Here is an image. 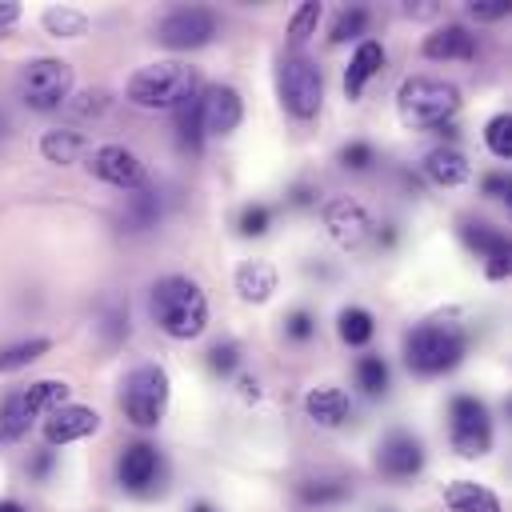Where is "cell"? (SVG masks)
Segmentation results:
<instances>
[{
  "instance_id": "cell-1",
  "label": "cell",
  "mask_w": 512,
  "mask_h": 512,
  "mask_svg": "<svg viewBox=\"0 0 512 512\" xmlns=\"http://www.w3.org/2000/svg\"><path fill=\"white\" fill-rule=\"evenodd\" d=\"M148 312L156 328L172 340H196L208 328V300L196 280L188 276H164L148 292Z\"/></svg>"
},
{
  "instance_id": "cell-2",
  "label": "cell",
  "mask_w": 512,
  "mask_h": 512,
  "mask_svg": "<svg viewBox=\"0 0 512 512\" xmlns=\"http://www.w3.org/2000/svg\"><path fill=\"white\" fill-rule=\"evenodd\" d=\"M200 92V68L184 60H156L128 76L124 96L136 108H180L188 96Z\"/></svg>"
},
{
  "instance_id": "cell-3",
  "label": "cell",
  "mask_w": 512,
  "mask_h": 512,
  "mask_svg": "<svg viewBox=\"0 0 512 512\" xmlns=\"http://www.w3.org/2000/svg\"><path fill=\"white\" fill-rule=\"evenodd\" d=\"M396 108L408 128H440L460 108V88L436 76H408L396 88Z\"/></svg>"
},
{
  "instance_id": "cell-4",
  "label": "cell",
  "mask_w": 512,
  "mask_h": 512,
  "mask_svg": "<svg viewBox=\"0 0 512 512\" xmlns=\"http://www.w3.org/2000/svg\"><path fill=\"white\" fill-rule=\"evenodd\" d=\"M468 336L456 324H416L404 336V364L420 376H440L460 364Z\"/></svg>"
},
{
  "instance_id": "cell-5",
  "label": "cell",
  "mask_w": 512,
  "mask_h": 512,
  "mask_svg": "<svg viewBox=\"0 0 512 512\" xmlns=\"http://www.w3.org/2000/svg\"><path fill=\"white\" fill-rule=\"evenodd\" d=\"M276 92L280 104L296 116V120H312L324 104V72L316 60H308L304 52H288L276 64Z\"/></svg>"
},
{
  "instance_id": "cell-6",
  "label": "cell",
  "mask_w": 512,
  "mask_h": 512,
  "mask_svg": "<svg viewBox=\"0 0 512 512\" xmlns=\"http://www.w3.org/2000/svg\"><path fill=\"white\" fill-rule=\"evenodd\" d=\"M64 400H68V384L64 380H36V384H24V388L8 392L4 404H0V436L24 440L28 428H32V420L40 412L60 408Z\"/></svg>"
},
{
  "instance_id": "cell-7",
  "label": "cell",
  "mask_w": 512,
  "mask_h": 512,
  "mask_svg": "<svg viewBox=\"0 0 512 512\" xmlns=\"http://www.w3.org/2000/svg\"><path fill=\"white\" fill-rule=\"evenodd\" d=\"M120 408L136 428H156L168 408V372L160 364H140L120 384Z\"/></svg>"
},
{
  "instance_id": "cell-8",
  "label": "cell",
  "mask_w": 512,
  "mask_h": 512,
  "mask_svg": "<svg viewBox=\"0 0 512 512\" xmlns=\"http://www.w3.org/2000/svg\"><path fill=\"white\" fill-rule=\"evenodd\" d=\"M20 100L36 112H52L60 104H68L72 96V64L68 60H56V56H40V60H28L20 68Z\"/></svg>"
},
{
  "instance_id": "cell-9",
  "label": "cell",
  "mask_w": 512,
  "mask_h": 512,
  "mask_svg": "<svg viewBox=\"0 0 512 512\" xmlns=\"http://www.w3.org/2000/svg\"><path fill=\"white\" fill-rule=\"evenodd\" d=\"M448 440H452V452H460L464 460L484 456L492 448V416H488L484 400L452 396V404H448Z\"/></svg>"
},
{
  "instance_id": "cell-10",
  "label": "cell",
  "mask_w": 512,
  "mask_h": 512,
  "mask_svg": "<svg viewBox=\"0 0 512 512\" xmlns=\"http://www.w3.org/2000/svg\"><path fill=\"white\" fill-rule=\"evenodd\" d=\"M220 28V16L212 8H200V4H188V8H176L168 12L160 24H156V40L172 52H188V48H200L216 36Z\"/></svg>"
},
{
  "instance_id": "cell-11",
  "label": "cell",
  "mask_w": 512,
  "mask_h": 512,
  "mask_svg": "<svg viewBox=\"0 0 512 512\" xmlns=\"http://www.w3.org/2000/svg\"><path fill=\"white\" fill-rule=\"evenodd\" d=\"M88 172L100 176V180L112 184V188H124V192H140V188L148 184L144 160H140L132 148H124V144H100V148L88 156Z\"/></svg>"
},
{
  "instance_id": "cell-12",
  "label": "cell",
  "mask_w": 512,
  "mask_h": 512,
  "mask_svg": "<svg viewBox=\"0 0 512 512\" xmlns=\"http://www.w3.org/2000/svg\"><path fill=\"white\" fill-rule=\"evenodd\" d=\"M244 120V100L232 84H212V88H200V124H204V136H228L236 132Z\"/></svg>"
},
{
  "instance_id": "cell-13",
  "label": "cell",
  "mask_w": 512,
  "mask_h": 512,
  "mask_svg": "<svg viewBox=\"0 0 512 512\" xmlns=\"http://www.w3.org/2000/svg\"><path fill=\"white\" fill-rule=\"evenodd\" d=\"M324 228H328V236L340 244V248H356V244H364L368 236H372V216H368V208L360 204V200H352V196H340V200H332L328 208H324Z\"/></svg>"
},
{
  "instance_id": "cell-14",
  "label": "cell",
  "mask_w": 512,
  "mask_h": 512,
  "mask_svg": "<svg viewBox=\"0 0 512 512\" xmlns=\"http://www.w3.org/2000/svg\"><path fill=\"white\" fill-rule=\"evenodd\" d=\"M376 468L388 480H412L424 468V444L412 432H388L376 448Z\"/></svg>"
},
{
  "instance_id": "cell-15",
  "label": "cell",
  "mask_w": 512,
  "mask_h": 512,
  "mask_svg": "<svg viewBox=\"0 0 512 512\" xmlns=\"http://www.w3.org/2000/svg\"><path fill=\"white\" fill-rule=\"evenodd\" d=\"M156 472H160V452L148 440H136L116 456V480L128 492H148L156 484Z\"/></svg>"
},
{
  "instance_id": "cell-16",
  "label": "cell",
  "mask_w": 512,
  "mask_h": 512,
  "mask_svg": "<svg viewBox=\"0 0 512 512\" xmlns=\"http://www.w3.org/2000/svg\"><path fill=\"white\" fill-rule=\"evenodd\" d=\"M100 428V412L88 408V404H60L48 412L44 420V440L48 444H72V440H84Z\"/></svg>"
},
{
  "instance_id": "cell-17",
  "label": "cell",
  "mask_w": 512,
  "mask_h": 512,
  "mask_svg": "<svg viewBox=\"0 0 512 512\" xmlns=\"http://www.w3.org/2000/svg\"><path fill=\"white\" fill-rule=\"evenodd\" d=\"M460 236H464L468 248H476V252L488 260L484 272H488L492 280H504V276H508V236H504L500 228H492V224H484V220H464V224H460Z\"/></svg>"
},
{
  "instance_id": "cell-18",
  "label": "cell",
  "mask_w": 512,
  "mask_h": 512,
  "mask_svg": "<svg viewBox=\"0 0 512 512\" xmlns=\"http://www.w3.org/2000/svg\"><path fill=\"white\" fill-rule=\"evenodd\" d=\"M384 60H388V52H384L380 40H360L356 44V52H352V60L344 68V92H348V100H360L364 84L384 68Z\"/></svg>"
},
{
  "instance_id": "cell-19",
  "label": "cell",
  "mask_w": 512,
  "mask_h": 512,
  "mask_svg": "<svg viewBox=\"0 0 512 512\" xmlns=\"http://www.w3.org/2000/svg\"><path fill=\"white\" fill-rule=\"evenodd\" d=\"M424 56L428 60H472L476 56V36L464 24H444L432 36H424Z\"/></svg>"
},
{
  "instance_id": "cell-20",
  "label": "cell",
  "mask_w": 512,
  "mask_h": 512,
  "mask_svg": "<svg viewBox=\"0 0 512 512\" xmlns=\"http://www.w3.org/2000/svg\"><path fill=\"white\" fill-rule=\"evenodd\" d=\"M304 412H308L316 424H324V428H340V424L352 416V404H348V396H344L340 388L320 384V388H312V392L304 396Z\"/></svg>"
},
{
  "instance_id": "cell-21",
  "label": "cell",
  "mask_w": 512,
  "mask_h": 512,
  "mask_svg": "<svg viewBox=\"0 0 512 512\" xmlns=\"http://www.w3.org/2000/svg\"><path fill=\"white\" fill-rule=\"evenodd\" d=\"M444 504L452 512H500V500L492 488L476 484V480H452L444 484Z\"/></svg>"
},
{
  "instance_id": "cell-22",
  "label": "cell",
  "mask_w": 512,
  "mask_h": 512,
  "mask_svg": "<svg viewBox=\"0 0 512 512\" xmlns=\"http://www.w3.org/2000/svg\"><path fill=\"white\" fill-rule=\"evenodd\" d=\"M236 292L252 304H264L276 292V268L268 260H244L236 268Z\"/></svg>"
},
{
  "instance_id": "cell-23",
  "label": "cell",
  "mask_w": 512,
  "mask_h": 512,
  "mask_svg": "<svg viewBox=\"0 0 512 512\" xmlns=\"http://www.w3.org/2000/svg\"><path fill=\"white\" fill-rule=\"evenodd\" d=\"M424 172L440 184V188H456V184H464L468 180V160L456 152V148H432L428 156H424Z\"/></svg>"
},
{
  "instance_id": "cell-24",
  "label": "cell",
  "mask_w": 512,
  "mask_h": 512,
  "mask_svg": "<svg viewBox=\"0 0 512 512\" xmlns=\"http://www.w3.org/2000/svg\"><path fill=\"white\" fill-rule=\"evenodd\" d=\"M176 140L184 152H200L204 144V124H200V92L188 96L180 108H176Z\"/></svg>"
},
{
  "instance_id": "cell-25",
  "label": "cell",
  "mask_w": 512,
  "mask_h": 512,
  "mask_svg": "<svg viewBox=\"0 0 512 512\" xmlns=\"http://www.w3.org/2000/svg\"><path fill=\"white\" fill-rule=\"evenodd\" d=\"M40 152H44V160H52V164H72V160L84 152V136L72 132V128H52V132H44Z\"/></svg>"
},
{
  "instance_id": "cell-26",
  "label": "cell",
  "mask_w": 512,
  "mask_h": 512,
  "mask_svg": "<svg viewBox=\"0 0 512 512\" xmlns=\"http://www.w3.org/2000/svg\"><path fill=\"white\" fill-rule=\"evenodd\" d=\"M336 332H340L344 344L360 348V344H368V340L376 336V320H372L368 308H344V312L336 316Z\"/></svg>"
},
{
  "instance_id": "cell-27",
  "label": "cell",
  "mask_w": 512,
  "mask_h": 512,
  "mask_svg": "<svg viewBox=\"0 0 512 512\" xmlns=\"http://www.w3.org/2000/svg\"><path fill=\"white\" fill-rule=\"evenodd\" d=\"M48 348H52V344H48L44 336H32V340H20V344H12V348H0V372L32 364V360H40Z\"/></svg>"
},
{
  "instance_id": "cell-28",
  "label": "cell",
  "mask_w": 512,
  "mask_h": 512,
  "mask_svg": "<svg viewBox=\"0 0 512 512\" xmlns=\"http://www.w3.org/2000/svg\"><path fill=\"white\" fill-rule=\"evenodd\" d=\"M44 28H48V32H56V36L76 40V36H84L88 16H84V12H76V8H48V12H44Z\"/></svg>"
},
{
  "instance_id": "cell-29",
  "label": "cell",
  "mask_w": 512,
  "mask_h": 512,
  "mask_svg": "<svg viewBox=\"0 0 512 512\" xmlns=\"http://www.w3.org/2000/svg\"><path fill=\"white\" fill-rule=\"evenodd\" d=\"M356 384L368 396H380L388 388V364H384V356H360L356 360Z\"/></svg>"
},
{
  "instance_id": "cell-30",
  "label": "cell",
  "mask_w": 512,
  "mask_h": 512,
  "mask_svg": "<svg viewBox=\"0 0 512 512\" xmlns=\"http://www.w3.org/2000/svg\"><path fill=\"white\" fill-rule=\"evenodd\" d=\"M484 144L492 148V156L500 160H512V116L508 112H496L484 128Z\"/></svg>"
},
{
  "instance_id": "cell-31",
  "label": "cell",
  "mask_w": 512,
  "mask_h": 512,
  "mask_svg": "<svg viewBox=\"0 0 512 512\" xmlns=\"http://www.w3.org/2000/svg\"><path fill=\"white\" fill-rule=\"evenodd\" d=\"M364 28H368V8H344V12L336 16V24H332L328 40H332V44H344V40L360 36Z\"/></svg>"
},
{
  "instance_id": "cell-32",
  "label": "cell",
  "mask_w": 512,
  "mask_h": 512,
  "mask_svg": "<svg viewBox=\"0 0 512 512\" xmlns=\"http://www.w3.org/2000/svg\"><path fill=\"white\" fill-rule=\"evenodd\" d=\"M348 496V484L340 480H312V484H300V500L304 504H336Z\"/></svg>"
},
{
  "instance_id": "cell-33",
  "label": "cell",
  "mask_w": 512,
  "mask_h": 512,
  "mask_svg": "<svg viewBox=\"0 0 512 512\" xmlns=\"http://www.w3.org/2000/svg\"><path fill=\"white\" fill-rule=\"evenodd\" d=\"M316 24H320V4H316V0H304V4L288 16V36H292V40H308V36L316 32Z\"/></svg>"
},
{
  "instance_id": "cell-34",
  "label": "cell",
  "mask_w": 512,
  "mask_h": 512,
  "mask_svg": "<svg viewBox=\"0 0 512 512\" xmlns=\"http://www.w3.org/2000/svg\"><path fill=\"white\" fill-rule=\"evenodd\" d=\"M268 224H272V208H268V204H248V208L240 212V232H244V236H264Z\"/></svg>"
},
{
  "instance_id": "cell-35",
  "label": "cell",
  "mask_w": 512,
  "mask_h": 512,
  "mask_svg": "<svg viewBox=\"0 0 512 512\" xmlns=\"http://www.w3.org/2000/svg\"><path fill=\"white\" fill-rule=\"evenodd\" d=\"M236 364H240V348L236 344H212V352H208V368L212 372L228 376V372H236Z\"/></svg>"
},
{
  "instance_id": "cell-36",
  "label": "cell",
  "mask_w": 512,
  "mask_h": 512,
  "mask_svg": "<svg viewBox=\"0 0 512 512\" xmlns=\"http://www.w3.org/2000/svg\"><path fill=\"white\" fill-rule=\"evenodd\" d=\"M340 164L352 168V172H364V168L372 164V144H364V140L344 144V148H340Z\"/></svg>"
},
{
  "instance_id": "cell-37",
  "label": "cell",
  "mask_w": 512,
  "mask_h": 512,
  "mask_svg": "<svg viewBox=\"0 0 512 512\" xmlns=\"http://www.w3.org/2000/svg\"><path fill=\"white\" fill-rule=\"evenodd\" d=\"M136 228H148L152 220H156V196L148 192V188H140L136 196H132V216H128Z\"/></svg>"
},
{
  "instance_id": "cell-38",
  "label": "cell",
  "mask_w": 512,
  "mask_h": 512,
  "mask_svg": "<svg viewBox=\"0 0 512 512\" xmlns=\"http://www.w3.org/2000/svg\"><path fill=\"white\" fill-rule=\"evenodd\" d=\"M284 332H288L292 340H312V336H316V320H312V312L296 308V312L284 320Z\"/></svg>"
},
{
  "instance_id": "cell-39",
  "label": "cell",
  "mask_w": 512,
  "mask_h": 512,
  "mask_svg": "<svg viewBox=\"0 0 512 512\" xmlns=\"http://www.w3.org/2000/svg\"><path fill=\"white\" fill-rule=\"evenodd\" d=\"M468 12L476 20H500V16H508V4L504 0H476V4H468Z\"/></svg>"
},
{
  "instance_id": "cell-40",
  "label": "cell",
  "mask_w": 512,
  "mask_h": 512,
  "mask_svg": "<svg viewBox=\"0 0 512 512\" xmlns=\"http://www.w3.org/2000/svg\"><path fill=\"white\" fill-rule=\"evenodd\" d=\"M480 188H484L488 200H504V196H508V176H504V172H488V176L480 180Z\"/></svg>"
},
{
  "instance_id": "cell-41",
  "label": "cell",
  "mask_w": 512,
  "mask_h": 512,
  "mask_svg": "<svg viewBox=\"0 0 512 512\" xmlns=\"http://www.w3.org/2000/svg\"><path fill=\"white\" fill-rule=\"evenodd\" d=\"M20 16V4H12V0H0V24H12Z\"/></svg>"
},
{
  "instance_id": "cell-42",
  "label": "cell",
  "mask_w": 512,
  "mask_h": 512,
  "mask_svg": "<svg viewBox=\"0 0 512 512\" xmlns=\"http://www.w3.org/2000/svg\"><path fill=\"white\" fill-rule=\"evenodd\" d=\"M52 468V452H40L36 460H32V476H44Z\"/></svg>"
},
{
  "instance_id": "cell-43",
  "label": "cell",
  "mask_w": 512,
  "mask_h": 512,
  "mask_svg": "<svg viewBox=\"0 0 512 512\" xmlns=\"http://www.w3.org/2000/svg\"><path fill=\"white\" fill-rule=\"evenodd\" d=\"M0 512H28L24 504H16V500H0Z\"/></svg>"
},
{
  "instance_id": "cell-44",
  "label": "cell",
  "mask_w": 512,
  "mask_h": 512,
  "mask_svg": "<svg viewBox=\"0 0 512 512\" xmlns=\"http://www.w3.org/2000/svg\"><path fill=\"white\" fill-rule=\"evenodd\" d=\"M188 512H216V508H212V504H204V500H196V504H192Z\"/></svg>"
},
{
  "instance_id": "cell-45",
  "label": "cell",
  "mask_w": 512,
  "mask_h": 512,
  "mask_svg": "<svg viewBox=\"0 0 512 512\" xmlns=\"http://www.w3.org/2000/svg\"><path fill=\"white\" fill-rule=\"evenodd\" d=\"M0 124H4V120H0Z\"/></svg>"
},
{
  "instance_id": "cell-46",
  "label": "cell",
  "mask_w": 512,
  "mask_h": 512,
  "mask_svg": "<svg viewBox=\"0 0 512 512\" xmlns=\"http://www.w3.org/2000/svg\"><path fill=\"white\" fill-rule=\"evenodd\" d=\"M0 440H4V436H0Z\"/></svg>"
}]
</instances>
